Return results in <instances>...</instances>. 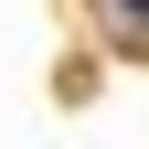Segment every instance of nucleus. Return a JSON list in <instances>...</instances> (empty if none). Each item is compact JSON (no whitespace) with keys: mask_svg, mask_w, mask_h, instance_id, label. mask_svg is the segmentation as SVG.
Segmentation results:
<instances>
[{"mask_svg":"<svg viewBox=\"0 0 149 149\" xmlns=\"http://www.w3.org/2000/svg\"><path fill=\"white\" fill-rule=\"evenodd\" d=\"M117 11H128V22H149V0H117Z\"/></svg>","mask_w":149,"mask_h":149,"instance_id":"nucleus-1","label":"nucleus"}]
</instances>
